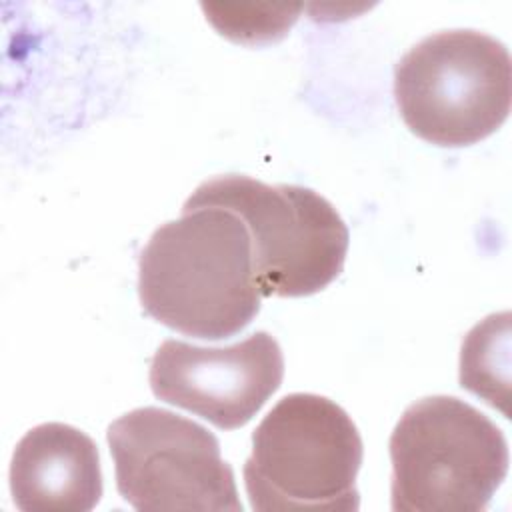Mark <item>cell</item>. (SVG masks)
<instances>
[{
  "label": "cell",
  "mask_w": 512,
  "mask_h": 512,
  "mask_svg": "<svg viewBox=\"0 0 512 512\" xmlns=\"http://www.w3.org/2000/svg\"><path fill=\"white\" fill-rule=\"evenodd\" d=\"M138 296L148 316L186 336L222 340L244 330L262 298L244 222L196 208L156 228L138 258Z\"/></svg>",
  "instance_id": "1"
},
{
  "label": "cell",
  "mask_w": 512,
  "mask_h": 512,
  "mask_svg": "<svg viewBox=\"0 0 512 512\" xmlns=\"http://www.w3.org/2000/svg\"><path fill=\"white\" fill-rule=\"evenodd\" d=\"M362 454L360 432L344 408L320 394H288L252 434L242 470L250 506L260 512L358 510Z\"/></svg>",
  "instance_id": "2"
},
{
  "label": "cell",
  "mask_w": 512,
  "mask_h": 512,
  "mask_svg": "<svg viewBox=\"0 0 512 512\" xmlns=\"http://www.w3.org/2000/svg\"><path fill=\"white\" fill-rule=\"evenodd\" d=\"M392 510L482 512L508 474V442L456 396L410 404L390 436Z\"/></svg>",
  "instance_id": "3"
},
{
  "label": "cell",
  "mask_w": 512,
  "mask_h": 512,
  "mask_svg": "<svg viewBox=\"0 0 512 512\" xmlns=\"http://www.w3.org/2000/svg\"><path fill=\"white\" fill-rule=\"evenodd\" d=\"M196 208H222L244 222L262 296L316 294L344 268L348 228L336 208L312 188L226 174L202 182L182 212Z\"/></svg>",
  "instance_id": "4"
},
{
  "label": "cell",
  "mask_w": 512,
  "mask_h": 512,
  "mask_svg": "<svg viewBox=\"0 0 512 512\" xmlns=\"http://www.w3.org/2000/svg\"><path fill=\"white\" fill-rule=\"evenodd\" d=\"M510 96V54L478 30L430 34L394 68V98L404 124L436 146L488 138L508 118Z\"/></svg>",
  "instance_id": "5"
},
{
  "label": "cell",
  "mask_w": 512,
  "mask_h": 512,
  "mask_svg": "<svg viewBox=\"0 0 512 512\" xmlns=\"http://www.w3.org/2000/svg\"><path fill=\"white\" fill-rule=\"evenodd\" d=\"M108 446L116 488L136 510H242L234 472L198 422L136 408L110 424Z\"/></svg>",
  "instance_id": "6"
},
{
  "label": "cell",
  "mask_w": 512,
  "mask_h": 512,
  "mask_svg": "<svg viewBox=\"0 0 512 512\" xmlns=\"http://www.w3.org/2000/svg\"><path fill=\"white\" fill-rule=\"evenodd\" d=\"M284 356L264 330L228 346L164 340L150 364V388L166 404L184 408L222 430L252 420L280 388Z\"/></svg>",
  "instance_id": "7"
},
{
  "label": "cell",
  "mask_w": 512,
  "mask_h": 512,
  "mask_svg": "<svg viewBox=\"0 0 512 512\" xmlns=\"http://www.w3.org/2000/svg\"><path fill=\"white\" fill-rule=\"evenodd\" d=\"M10 492L24 512H88L102 498V470L94 440L82 430L44 422L16 444Z\"/></svg>",
  "instance_id": "8"
},
{
  "label": "cell",
  "mask_w": 512,
  "mask_h": 512,
  "mask_svg": "<svg viewBox=\"0 0 512 512\" xmlns=\"http://www.w3.org/2000/svg\"><path fill=\"white\" fill-rule=\"evenodd\" d=\"M508 318V312L484 318L466 334L460 350L462 388L504 412L508 394V360L498 362V356L508 354L510 350L506 344L510 336Z\"/></svg>",
  "instance_id": "9"
}]
</instances>
